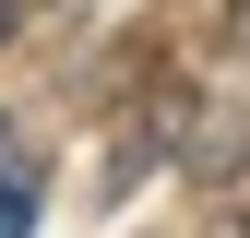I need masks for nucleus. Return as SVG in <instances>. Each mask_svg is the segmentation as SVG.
Returning a JSON list of instances; mask_svg holds the SVG:
<instances>
[{
    "mask_svg": "<svg viewBox=\"0 0 250 238\" xmlns=\"http://www.w3.org/2000/svg\"><path fill=\"white\" fill-rule=\"evenodd\" d=\"M0 238H36V178L0 167Z\"/></svg>",
    "mask_w": 250,
    "mask_h": 238,
    "instance_id": "f257e3e1",
    "label": "nucleus"
}]
</instances>
